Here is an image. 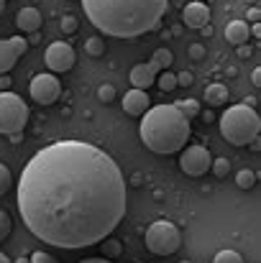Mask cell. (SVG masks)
Wrapping results in <instances>:
<instances>
[{
	"label": "cell",
	"mask_w": 261,
	"mask_h": 263,
	"mask_svg": "<svg viewBox=\"0 0 261 263\" xmlns=\"http://www.w3.org/2000/svg\"><path fill=\"white\" fill-rule=\"evenodd\" d=\"M236 184H238L241 189H251V186L256 184V174H254L251 169H241V172L236 174Z\"/></svg>",
	"instance_id": "22"
},
{
	"label": "cell",
	"mask_w": 261,
	"mask_h": 263,
	"mask_svg": "<svg viewBox=\"0 0 261 263\" xmlns=\"http://www.w3.org/2000/svg\"><path fill=\"white\" fill-rule=\"evenodd\" d=\"M28 123V105L23 102V97H18L10 89L0 92V133L3 136H13V133H23Z\"/></svg>",
	"instance_id": "6"
},
{
	"label": "cell",
	"mask_w": 261,
	"mask_h": 263,
	"mask_svg": "<svg viewBox=\"0 0 261 263\" xmlns=\"http://www.w3.org/2000/svg\"><path fill=\"white\" fill-rule=\"evenodd\" d=\"M44 59H46V67L54 74H64L75 67V49L69 44H64V41H57V44H51L46 49Z\"/></svg>",
	"instance_id": "9"
},
{
	"label": "cell",
	"mask_w": 261,
	"mask_h": 263,
	"mask_svg": "<svg viewBox=\"0 0 261 263\" xmlns=\"http://www.w3.org/2000/svg\"><path fill=\"white\" fill-rule=\"evenodd\" d=\"M243 105H249V107H254V105H256V97H246V100H243Z\"/></svg>",
	"instance_id": "39"
},
{
	"label": "cell",
	"mask_w": 261,
	"mask_h": 263,
	"mask_svg": "<svg viewBox=\"0 0 261 263\" xmlns=\"http://www.w3.org/2000/svg\"><path fill=\"white\" fill-rule=\"evenodd\" d=\"M251 85H254V87H261V69H254V72H251Z\"/></svg>",
	"instance_id": "33"
},
{
	"label": "cell",
	"mask_w": 261,
	"mask_h": 263,
	"mask_svg": "<svg viewBox=\"0 0 261 263\" xmlns=\"http://www.w3.org/2000/svg\"><path fill=\"white\" fill-rule=\"evenodd\" d=\"M192 82H195V74H192V72H187V69H184V72H179V74H177V87H189Z\"/></svg>",
	"instance_id": "31"
},
{
	"label": "cell",
	"mask_w": 261,
	"mask_h": 263,
	"mask_svg": "<svg viewBox=\"0 0 261 263\" xmlns=\"http://www.w3.org/2000/svg\"><path fill=\"white\" fill-rule=\"evenodd\" d=\"M174 62V54L169 51V49H156L154 51V57H151V64L159 69V72H164V69H169Z\"/></svg>",
	"instance_id": "18"
},
{
	"label": "cell",
	"mask_w": 261,
	"mask_h": 263,
	"mask_svg": "<svg viewBox=\"0 0 261 263\" xmlns=\"http://www.w3.org/2000/svg\"><path fill=\"white\" fill-rule=\"evenodd\" d=\"M182 21H184L187 28H202V26H207L210 23V8H207V3H202V0L187 3L184 10H182Z\"/></svg>",
	"instance_id": "11"
},
{
	"label": "cell",
	"mask_w": 261,
	"mask_h": 263,
	"mask_svg": "<svg viewBox=\"0 0 261 263\" xmlns=\"http://www.w3.org/2000/svg\"><path fill=\"white\" fill-rule=\"evenodd\" d=\"M28 261H31V263H59L54 256H51V253H44V251H36V253H33Z\"/></svg>",
	"instance_id": "30"
},
{
	"label": "cell",
	"mask_w": 261,
	"mask_h": 263,
	"mask_svg": "<svg viewBox=\"0 0 261 263\" xmlns=\"http://www.w3.org/2000/svg\"><path fill=\"white\" fill-rule=\"evenodd\" d=\"M15 202L39 240L77 251L105 240L126 217V176L102 148L57 141L23 166Z\"/></svg>",
	"instance_id": "1"
},
{
	"label": "cell",
	"mask_w": 261,
	"mask_h": 263,
	"mask_svg": "<svg viewBox=\"0 0 261 263\" xmlns=\"http://www.w3.org/2000/svg\"><path fill=\"white\" fill-rule=\"evenodd\" d=\"M0 263H13V261H10V258H8L5 253H0Z\"/></svg>",
	"instance_id": "40"
},
{
	"label": "cell",
	"mask_w": 261,
	"mask_h": 263,
	"mask_svg": "<svg viewBox=\"0 0 261 263\" xmlns=\"http://www.w3.org/2000/svg\"><path fill=\"white\" fill-rule=\"evenodd\" d=\"M261 130L259 112L249 105H233L220 115V136L233 146H249Z\"/></svg>",
	"instance_id": "4"
},
{
	"label": "cell",
	"mask_w": 261,
	"mask_h": 263,
	"mask_svg": "<svg viewBox=\"0 0 261 263\" xmlns=\"http://www.w3.org/2000/svg\"><path fill=\"white\" fill-rule=\"evenodd\" d=\"M10 230H13V222H10V215L3 210L0 212V240H5L8 235H10Z\"/></svg>",
	"instance_id": "28"
},
{
	"label": "cell",
	"mask_w": 261,
	"mask_h": 263,
	"mask_svg": "<svg viewBox=\"0 0 261 263\" xmlns=\"http://www.w3.org/2000/svg\"><path fill=\"white\" fill-rule=\"evenodd\" d=\"M59 28H62L64 33H75V31L80 28V23H77V18H75V15H64V18H62V23H59Z\"/></svg>",
	"instance_id": "29"
},
{
	"label": "cell",
	"mask_w": 261,
	"mask_h": 263,
	"mask_svg": "<svg viewBox=\"0 0 261 263\" xmlns=\"http://www.w3.org/2000/svg\"><path fill=\"white\" fill-rule=\"evenodd\" d=\"M187 57H189L192 62H202V59L207 57V49H205L202 44H189V46H187Z\"/></svg>",
	"instance_id": "26"
},
{
	"label": "cell",
	"mask_w": 261,
	"mask_h": 263,
	"mask_svg": "<svg viewBox=\"0 0 261 263\" xmlns=\"http://www.w3.org/2000/svg\"><path fill=\"white\" fill-rule=\"evenodd\" d=\"M10 186H13V174H10V169H8L5 164H0V197H3Z\"/></svg>",
	"instance_id": "25"
},
{
	"label": "cell",
	"mask_w": 261,
	"mask_h": 263,
	"mask_svg": "<svg viewBox=\"0 0 261 263\" xmlns=\"http://www.w3.org/2000/svg\"><path fill=\"white\" fill-rule=\"evenodd\" d=\"M10 85H13V80H10L8 74H0V92H3V89H10Z\"/></svg>",
	"instance_id": "32"
},
{
	"label": "cell",
	"mask_w": 261,
	"mask_h": 263,
	"mask_svg": "<svg viewBox=\"0 0 261 263\" xmlns=\"http://www.w3.org/2000/svg\"><path fill=\"white\" fill-rule=\"evenodd\" d=\"M210 164H213V156L205 146H187L182 148L179 154V169L187 176H202L210 172Z\"/></svg>",
	"instance_id": "7"
},
{
	"label": "cell",
	"mask_w": 261,
	"mask_h": 263,
	"mask_svg": "<svg viewBox=\"0 0 261 263\" xmlns=\"http://www.w3.org/2000/svg\"><path fill=\"white\" fill-rule=\"evenodd\" d=\"M97 97H100V102H113L115 100V87L113 85H108V82H102L100 87H97Z\"/></svg>",
	"instance_id": "27"
},
{
	"label": "cell",
	"mask_w": 261,
	"mask_h": 263,
	"mask_svg": "<svg viewBox=\"0 0 261 263\" xmlns=\"http://www.w3.org/2000/svg\"><path fill=\"white\" fill-rule=\"evenodd\" d=\"M3 10H5V0H0V15H3Z\"/></svg>",
	"instance_id": "41"
},
{
	"label": "cell",
	"mask_w": 261,
	"mask_h": 263,
	"mask_svg": "<svg viewBox=\"0 0 261 263\" xmlns=\"http://www.w3.org/2000/svg\"><path fill=\"white\" fill-rule=\"evenodd\" d=\"M144 243H146V248H149L154 256L167 258V256H172V253H177V251L182 248V233H179V228H177L174 222H169V220H156V222H151V225L146 228Z\"/></svg>",
	"instance_id": "5"
},
{
	"label": "cell",
	"mask_w": 261,
	"mask_h": 263,
	"mask_svg": "<svg viewBox=\"0 0 261 263\" xmlns=\"http://www.w3.org/2000/svg\"><path fill=\"white\" fill-rule=\"evenodd\" d=\"M141 141L151 154L167 156L177 154L189 141V120L174 105H156L144 112L141 120Z\"/></svg>",
	"instance_id": "3"
},
{
	"label": "cell",
	"mask_w": 261,
	"mask_h": 263,
	"mask_svg": "<svg viewBox=\"0 0 261 263\" xmlns=\"http://www.w3.org/2000/svg\"><path fill=\"white\" fill-rule=\"evenodd\" d=\"M249 54H251V49L241 44V46H238V57H249Z\"/></svg>",
	"instance_id": "36"
},
{
	"label": "cell",
	"mask_w": 261,
	"mask_h": 263,
	"mask_svg": "<svg viewBox=\"0 0 261 263\" xmlns=\"http://www.w3.org/2000/svg\"><path fill=\"white\" fill-rule=\"evenodd\" d=\"M100 243H102V246H100V248H102V258H108V261H113V258H118V256L123 253L120 243H118L115 238H110V235H108L105 240H100Z\"/></svg>",
	"instance_id": "19"
},
{
	"label": "cell",
	"mask_w": 261,
	"mask_h": 263,
	"mask_svg": "<svg viewBox=\"0 0 261 263\" xmlns=\"http://www.w3.org/2000/svg\"><path fill=\"white\" fill-rule=\"evenodd\" d=\"M85 54L87 57H102L105 54V41L100 36H92L85 41Z\"/></svg>",
	"instance_id": "21"
},
{
	"label": "cell",
	"mask_w": 261,
	"mask_h": 263,
	"mask_svg": "<svg viewBox=\"0 0 261 263\" xmlns=\"http://www.w3.org/2000/svg\"><path fill=\"white\" fill-rule=\"evenodd\" d=\"M213 263H243V258H241V253H236V251L225 248V251H220V253L215 256V261Z\"/></svg>",
	"instance_id": "24"
},
{
	"label": "cell",
	"mask_w": 261,
	"mask_h": 263,
	"mask_svg": "<svg viewBox=\"0 0 261 263\" xmlns=\"http://www.w3.org/2000/svg\"><path fill=\"white\" fill-rule=\"evenodd\" d=\"M210 172L218 176V179H225V176H228V172H231V161H228V159H213Z\"/></svg>",
	"instance_id": "23"
},
{
	"label": "cell",
	"mask_w": 261,
	"mask_h": 263,
	"mask_svg": "<svg viewBox=\"0 0 261 263\" xmlns=\"http://www.w3.org/2000/svg\"><path fill=\"white\" fill-rule=\"evenodd\" d=\"M80 263H110L108 258H85V261H80Z\"/></svg>",
	"instance_id": "37"
},
{
	"label": "cell",
	"mask_w": 261,
	"mask_h": 263,
	"mask_svg": "<svg viewBox=\"0 0 261 263\" xmlns=\"http://www.w3.org/2000/svg\"><path fill=\"white\" fill-rule=\"evenodd\" d=\"M249 36H251V31H249V23H246V21H231V23L225 26V41H228L231 46L246 44Z\"/></svg>",
	"instance_id": "15"
},
{
	"label": "cell",
	"mask_w": 261,
	"mask_h": 263,
	"mask_svg": "<svg viewBox=\"0 0 261 263\" xmlns=\"http://www.w3.org/2000/svg\"><path fill=\"white\" fill-rule=\"evenodd\" d=\"M15 26L23 33H39V28L44 26V18L36 8H21L18 15H15Z\"/></svg>",
	"instance_id": "14"
},
{
	"label": "cell",
	"mask_w": 261,
	"mask_h": 263,
	"mask_svg": "<svg viewBox=\"0 0 261 263\" xmlns=\"http://www.w3.org/2000/svg\"><path fill=\"white\" fill-rule=\"evenodd\" d=\"M28 41L23 36H13V39H0V74H8L15 62L26 54Z\"/></svg>",
	"instance_id": "10"
},
{
	"label": "cell",
	"mask_w": 261,
	"mask_h": 263,
	"mask_svg": "<svg viewBox=\"0 0 261 263\" xmlns=\"http://www.w3.org/2000/svg\"><path fill=\"white\" fill-rule=\"evenodd\" d=\"M179 263H189V261H179Z\"/></svg>",
	"instance_id": "43"
},
{
	"label": "cell",
	"mask_w": 261,
	"mask_h": 263,
	"mask_svg": "<svg viewBox=\"0 0 261 263\" xmlns=\"http://www.w3.org/2000/svg\"><path fill=\"white\" fill-rule=\"evenodd\" d=\"M172 105L184 115V118H187V120H192V118L200 115V102L192 100V97H187V100H177V102H172Z\"/></svg>",
	"instance_id": "17"
},
{
	"label": "cell",
	"mask_w": 261,
	"mask_h": 263,
	"mask_svg": "<svg viewBox=\"0 0 261 263\" xmlns=\"http://www.w3.org/2000/svg\"><path fill=\"white\" fill-rule=\"evenodd\" d=\"M205 102H207L210 107H220V105H225V102H228V87H225L223 82H213V85H207V87H205Z\"/></svg>",
	"instance_id": "16"
},
{
	"label": "cell",
	"mask_w": 261,
	"mask_h": 263,
	"mask_svg": "<svg viewBox=\"0 0 261 263\" xmlns=\"http://www.w3.org/2000/svg\"><path fill=\"white\" fill-rule=\"evenodd\" d=\"M149 107H151V100H149L146 89L133 87L131 92H126V97H123V110H126V115H131V118H141Z\"/></svg>",
	"instance_id": "12"
},
{
	"label": "cell",
	"mask_w": 261,
	"mask_h": 263,
	"mask_svg": "<svg viewBox=\"0 0 261 263\" xmlns=\"http://www.w3.org/2000/svg\"><path fill=\"white\" fill-rule=\"evenodd\" d=\"M246 18H249V21H254V23H256V21H259V18H261V10H259V8H251V10H249V15H246Z\"/></svg>",
	"instance_id": "34"
},
{
	"label": "cell",
	"mask_w": 261,
	"mask_h": 263,
	"mask_svg": "<svg viewBox=\"0 0 261 263\" xmlns=\"http://www.w3.org/2000/svg\"><path fill=\"white\" fill-rule=\"evenodd\" d=\"M169 0H82L87 21L113 39H138L156 31Z\"/></svg>",
	"instance_id": "2"
},
{
	"label": "cell",
	"mask_w": 261,
	"mask_h": 263,
	"mask_svg": "<svg viewBox=\"0 0 261 263\" xmlns=\"http://www.w3.org/2000/svg\"><path fill=\"white\" fill-rule=\"evenodd\" d=\"M136 263H144V261H136Z\"/></svg>",
	"instance_id": "44"
},
{
	"label": "cell",
	"mask_w": 261,
	"mask_h": 263,
	"mask_svg": "<svg viewBox=\"0 0 261 263\" xmlns=\"http://www.w3.org/2000/svg\"><path fill=\"white\" fill-rule=\"evenodd\" d=\"M154 85H159L162 92H172V89H177V74H172L169 69H164L162 74H156V82Z\"/></svg>",
	"instance_id": "20"
},
{
	"label": "cell",
	"mask_w": 261,
	"mask_h": 263,
	"mask_svg": "<svg viewBox=\"0 0 261 263\" xmlns=\"http://www.w3.org/2000/svg\"><path fill=\"white\" fill-rule=\"evenodd\" d=\"M13 263H31L28 258H18V261H13Z\"/></svg>",
	"instance_id": "42"
},
{
	"label": "cell",
	"mask_w": 261,
	"mask_h": 263,
	"mask_svg": "<svg viewBox=\"0 0 261 263\" xmlns=\"http://www.w3.org/2000/svg\"><path fill=\"white\" fill-rule=\"evenodd\" d=\"M249 146H251V151H256V154H259L261 151V138L259 136H256V138H251V141H249Z\"/></svg>",
	"instance_id": "35"
},
{
	"label": "cell",
	"mask_w": 261,
	"mask_h": 263,
	"mask_svg": "<svg viewBox=\"0 0 261 263\" xmlns=\"http://www.w3.org/2000/svg\"><path fill=\"white\" fill-rule=\"evenodd\" d=\"M59 95H62V85L57 74H36L31 80V97L39 105H51L59 100Z\"/></svg>",
	"instance_id": "8"
},
{
	"label": "cell",
	"mask_w": 261,
	"mask_h": 263,
	"mask_svg": "<svg viewBox=\"0 0 261 263\" xmlns=\"http://www.w3.org/2000/svg\"><path fill=\"white\" fill-rule=\"evenodd\" d=\"M156 74H159V69L151 64V62H141V64H136L133 69H131V85L136 89H149L154 82H156Z\"/></svg>",
	"instance_id": "13"
},
{
	"label": "cell",
	"mask_w": 261,
	"mask_h": 263,
	"mask_svg": "<svg viewBox=\"0 0 261 263\" xmlns=\"http://www.w3.org/2000/svg\"><path fill=\"white\" fill-rule=\"evenodd\" d=\"M251 36H256V39H259V36H261V26H259V23H256V26L251 28Z\"/></svg>",
	"instance_id": "38"
}]
</instances>
